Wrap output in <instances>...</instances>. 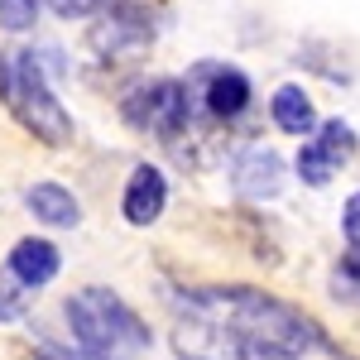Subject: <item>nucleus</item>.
<instances>
[{"instance_id":"1","label":"nucleus","mask_w":360,"mask_h":360,"mask_svg":"<svg viewBox=\"0 0 360 360\" xmlns=\"http://www.w3.org/2000/svg\"><path fill=\"white\" fill-rule=\"evenodd\" d=\"M178 303H183V317L217 322L226 332H240L250 341L274 346V351H288V356H303V351L341 356L336 341L307 312H298L293 303H283V298L264 293V288H245V283H231V288H193Z\"/></svg>"},{"instance_id":"2","label":"nucleus","mask_w":360,"mask_h":360,"mask_svg":"<svg viewBox=\"0 0 360 360\" xmlns=\"http://www.w3.org/2000/svg\"><path fill=\"white\" fill-rule=\"evenodd\" d=\"M68 322L72 336L82 341V351H96L106 360L135 356L149 346V327L139 322V312H130L125 298H115L111 288H82L68 298Z\"/></svg>"},{"instance_id":"3","label":"nucleus","mask_w":360,"mask_h":360,"mask_svg":"<svg viewBox=\"0 0 360 360\" xmlns=\"http://www.w3.org/2000/svg\"><path fill=\"white\" fill-rule=\"evenodd\" d=\"M0 96L34 139H44V144L72 139V115L63 111V101L53 96V86H49L34 53H15L10 63H0Z\"/></svg>"},{"instance_id":"4","label":"nucleus","mask_w":360,"mask_h":360,"mask_svg":"<svg viewBox=\"0 0 360 360\" xmlns=\"http://www.w3.org/2000/svg\"><path fill=\"white\" fill-rule=\"evenodd\" d=\"M173 351L183 360H298L288 351H274L264 341H250L240 332H226L202 317H178L173 322Z\"/></svg>"},{"instance_id":"5","label":"nucleus","mask_w":360,"mask_h":360,"mask_svg":"<svg viewBox=\"0 0 360 360\" xmlns=\"http://www.w3.org/2000/svg\"><path fill=\"white\" fill-rule=\"evenodd\" d=\"M125 120L135 130H149L159 139H173L188 130L193 120V96H188V82H173V77H159V82H139L130 96H125Z\"/></svg>"},{"instance_id":"6","label":"nucleus","mask_w":360,"mask_h":360,"mask_svg":"<svg viewBox=\"0 0 360 360\" xmlns=\"http://www.w3.org/2000/svg\"><path fill=\"white\" fill-rule=\"evenodd\" d=\"M188 96L212 120H236L250 106V77L240 68H226V63H202L188 82Z\"/></svg>"},{"instance_id":"7","label":"nucleus","mask_w":360,"mask_h":360,"mask_svg":"<svg viewBox=\"0 0 360 360\" xmlns=\"http://www.w3.org/2000/svg\"><path fill=\"white\" fill-rule=\"evenodd\" d=\"M351 154H356V130H351L346 120H327L322 135L312 139V144H303V154H298V178H303L307 188H327Z\"/></svg>"},{"instance_id":"8","label":"nucleus","mask_w":360,"mask_h":360,"mask_svg":"<svg viewBox=\"0 0 360 360\" xmlns=\"http://www.w3.org/2000/svg\"><path fill=\"white\" fill-rule=\"evenodd\" d=\"M168 202V183L154 164H139L125 183V221L130 226H154Z\"/></svg>"},{"instance_id":"9","label":"nucleus","mask_w":360,"mask_h":360,"mask_svg":"<svg viewBox=\"0 0 360 360\" xmlns=\"http://www.w3.org/2000/svg\"><path fill=\"white\" fill-rule=\"evenodd\" d=\"M231 183H236V193L250 197V202L278 197V188H283V164H278V154H274V149H250L245 159L236 164Z\"/></svg>"},{"instance_id":"10","label":"nucleus","mask_w":360,"mask_h":360,"mask_svg":"<svg viewBox=\"0 0 360 360\" xmlns=\"http://www.w3.org/2000/svg\"><path fill=\"white\" fill-rule=\"evenodd\" d=\"M10 274L20 278L25 288H44L49 278L58 274V245H49V240H20V245L10 250Z\"/></svg>"},{"instance_id":"11","label":"nucleus","mask_w":360,"mask_h":360,"mask_svg":"<svg viewBox=\"0 0 360 360\" xmlns=\"http://www.w3.org/2000/svg\"><path fill=\"white\" fill-rule=\"evenodd\" d=\"M29 212H34L39 221H49V226H77L82 221L77 197L68 193V188H58V183H34V188H29Z\"/></svg>"},{"instance_id":"12","label":"nucleus","mask_w":360,"mask_h":360,"mask_svg":"<svg viewBox=\"0 0 360 360\" xmlns=\"http://www.w3.org/2000/svg\"><path fill=\"white\" fill-rule=\"evenodd\" d=\"M120 44H130V49L149 44V20H139L130 5H120L115 15H106V25L96 29V49L101 53H120Z\"/></svg>"},{"instance_id":"13","label":"nucleus","mask_w":360,"mask_h":360,"mask_svg":"<svg viewBox=\"0 0 360 360\" xmlns=\"http://www.w3.org/2000/svg\"><path fill=\"white\" fill-rule=\"evenodd\" d=\"M274 125H278V130H288V135H307V130L317 125L312 101H307L303 86H278V91H274Z\"/></svg>"},{"instance_id":"14","label":"nucleus","mask_w":360,"mask_h":360,"mask_svg":"<svg viewBox=\"0 0 360 360\" xmlns=\"http://www.w3.org/2000/svg\"><path fill=\"white\" fill-rule=\"evenodd\" d=\"M332 298H341V303H360V250H351V255H341L332 269Z\"/></svg>"},{"instance_id":"15","label":"nucleus","mask_w":360,"mask_h":360,"mask_svg":"<svg viewBox=\"0 0 360 360\" xmlns=\"http://www.w3.org/2000/svg\"><path fill=\"white\" fill-rule=\"evenodd\" d=\"M39 5H44V0H0V25L5 29H29L39 20Z\"/></svg>"},{"instance_id":"16","label":"nucleus","mask_w":360,"mask_h":360,"mask_svg":"<svg viewBox=\"0 0 360 360\" xmlns=\"http://www.w3.org/2000/svg\"><path fill=\"white\" fill-rule=\"evenodd\" d=\"M106 0H49V10L63 15V20H86V15H96Z\"/></svg>"},{"instance_id":"17","label":"nucleus","mask_w":360,"mask_h":360,"mask_svg":"<svg viewBox=\"0 0 360 360\" xmlns=\"http://www.w3.org/2000/svg\"><path fill=\"white\" fill-rule=\"evenodd\" d=\"M341 231H346L351 250H360V193L346 202V212H341Z\"/></svg>"}]
</instances>
